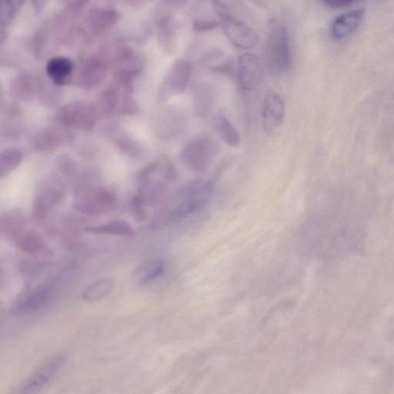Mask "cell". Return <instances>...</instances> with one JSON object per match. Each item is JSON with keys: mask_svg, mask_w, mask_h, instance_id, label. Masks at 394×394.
<instances>
[{"mask_svg": "<svg viewBox=\"0 0 394 394\" xmlns=\"http://www.w3.org/2000/svg\"><path fill=\"white\" fill-rule=\"evenodd\" d=\"M214 185L211 182H191L182 187L170 200L167 219L178 220L203 208L212 195Z\"/></svg>", "mask_w": 394, "mask_h": 394, "instance_id": "cell-1", "label": "cell"}, {"mask_svg": "<svg viewBox=\"0 0 394 394\" xmlns=\"http://www.w3.org/2000/svg\"><path fill=\"white\" fill-rule=\"evenodd\" d=\"M266 61L271 70L277 73L285 72L291 66L289 38L285 26L276 20L269 25Z\"/></svg>", "mask_w": 394, "mask_h": 394, "instance_id": "cell-2", "label": "cell"}, {"mask_svg": "<svg viewBox=\"0 0 394 394\" xmlns=\"http://www.w3.org/2000/svg\"><path fill=\"white\" fill-rule=\"evenodd\" d=\"M216 142L207 137L189 141L182 149L180 158L196 174H204L213 165L218 153Z\"/></svg>", "mask_w": 394, "mask_h": 394, "instance_id": "cell-3", "label": "cell"}, {"mask_svg": "<svg viewBox=\"0 0 394 394\" xmlns=\"http://www.w3.org/2000/svg\"><path fill=\"white\" fill-rule=\"evenodd\" d=\"M65 362L66 356L63 353L53 355L42 363L22 384L18 393H33L42 390L54 380L64 366Z\"/></svg>", "mask_w": 394, "mask_h": 394, "instance_id": "cell-4", "label": "cell"}, {"mask_svg": "<svg viewBox=\"0 0 394 394\" xmlns=\"http://www.w3.org/2000/svg\"><path fill=\"white\" fill-rule=\"evenodd\" d=\"M192 72L191 64L180 61L172 66L163 79L157 94L160 103H166L172 98L184 93L188 85Z\"/></svg>", "mask_w": 394, "mask_h": 394, "instance_id": "cell-5", "label": "cell"}, {"mask_svg": "<svg viewBox=\"0 0 394 394\" xmlns=\"http://www.w3.org/2000/svg\"><path fill=\"white\" fill-rule=\"evenodd\" d=\"M114 203L115 199L108 190L100 187L85 188L76 199L74 207L81 214L100 216L109 212Z\"/></svg>", "mask_w": 394, "mask_h": 394, "instance_id": "cell-6", "label": "cell"}, {"mask_svg": "<svg viewBox=\"0 0 394 394\" xmlns=\"http://www.w3.org/2000/svg\"><path fill=\"white\" fill-rule=\"evenodd\" d=\"M57 121L64 126L90 130L97 121V111L89 103L73 102L67 103L57 111Z\"/></svg>", "mask_w": 394, "mask_h": 394, "instance_id": "cell-7", "label": "cell"}, {"mask_svg": "<svg viewBox=\"0 0 394 394\" xmlns=\"http://www.w3.org/2000/svg\"><path fill=\"white\" fill-rule=\"evenodd\" d=\"M285 118V104L281 95L274 91L265 95L262 108V123L265 132L276 133L282 126Z\"/></svg>", "mask_w": 394, "mask_h": 394, "instance_id": "cell-8", "label": "cell"}, {"mask_svg": "<svg viewBox=\"0 0 394 394\" xmlns=\"http://www.w3.org/2000/svg\"><path fill=\"white\" fill-rule=\"evenodd\" d=\"M264 67L261 61L253 53H245L238 63V79L242 89L252 90L261 83Z\"/></svg>", "mask_w": 394, "mask_h": 394, "instance_id": "cell-9", "label": "cell"}, {"mask_svg": "<svg viewBox=\"0 0 394 394\" xmlns=\"http://www.w3.org/2000/svg\"><path fill=\"white\" fill-rule=\"evenodd\" d=\"M51 295V286L42 284L19 298L12 306L11 312L14 315L34 313L42 309L50 301Z\"/></svg>", "mask_w": 394, "mask_h": 394, "instance_id": "cell-10", "label": "cell"}, {"mask_svg": "<svg viewBox=\"0 0 394 394\" xmlns=\"http://www.w3.org/2000/svg\"><path fill=\"white\" fill-rule=\"evenodd\" d=\"M224 32L230 42L242 49H252L258 42V36L252 28L230 16H223Z\"/></svg>", "mask_w": 394, "mask_h": 394, "instance_id": "cell-11", "label": "cell"}, {"mask_svg": "<svg viewBox=\"0 0 394 394\" xmlns=\"http://www.w3.org/2000/svg\"><path fill=\"white\" fill-rule=\"evenodd\" d=\"M108 65L101 57L93 56L81 66L76 82L81 88L91 90L100 84L107 76Z\"/></svg>", "mask_w": 394, "mask_h": 394, "instance_id": "cell-12", "label": "cell"}, {"mask_svg": "<svg viewBox=\"0 0 394 394\" xmlns=\"http://www.w3.org/2000/svg\"><path fill=\"white\" fill-rule=\"evenodd\" d=\"M363 16V9H359L336 18L331 26L333 39L341 41L353 33L360 26Z\"/></svg>", "mask_w": 394, "mask_h": 394, "instance_id": "cell-13", "label": "cell"}, {"mask_svg": "<svg viewBox=\"0 0 394 394\" xmlns=\"http://www.w3.org/2000/svg\"><path fill=\"white\" fill-rule=\"evenodd\" d=\"M73 62L64 56H56L47 63L46 73L56 85L69 83L73 78Z\"/></svg>", "mask_w": 394, "mask_h": 394, "instance_id": "cell-14", "label": "cell"}, {"mask_svg": "<svg viewBox=\"0 0 394 394\" xmlns=\"http://www.w3.org/2000/svg\"><path fill=\"white\" fill-rule=\"evenodd\" d=\"M120 19L118 12L110 9L93 8L88 16V24L94 33L107 32Z\"/></svg>", "mask_w": 394, "mask_h": 394, "instance_id": "cell-15", "label": "cell"}, {"mask_svg": "<svg viewBox=\"0 0 394 394\" xmlns=\"http://www.w3.org/2000/svg\"><path fill=\"white\" fill-rule=\"evenodd\" d=\"M165 270V263L161 259H150L138 265L132 272L133 284L143 286L156 280Z\"/></svg>", "mask_w": 394, "mask_h": 394, "instance_id": "cell-16", "label": "cell"}, {"mask_svg": "<svg viewBox=\"0 0 394 394\" xmlns=\"http://www.w3.org/2000/svg\"><path fill=\"white\" fill-rule=\"evenodd\" d=\"M113 279L105 277L100 279L89 285L82 294V299L85 302H97L109 295L113 289Z\"/></svg>", "mask_w": 394, "mask_h": 394, "instance_id": "cell-17", "label": "cell"}, {"mask_svg": "<svg viewBox=\"0 0 394 394\" xmlns=\"http://www.w3.org/2000/svg\"><path fill=\"white\" fill-rule=\"evenodd\" d=\"M214 126L220 138L229 147H237L239 145L240 136L239 132L224 114L218 113L216 115Z\"/></svg>", "mask_w": 394, "mask_h": 394, "instance_id": "cell-18", "label": "cell"}, {"mask_svg": "<svg viewBox=\"0 0 394 394\" xmlns=\"http://www.w3.org/2000/svg\"><path fill=\"white\" fill-rule=\"evenodd\" d=\"M85 230L95 234L126 237L133 235L134 232L132 226L127 221L121 219L113 220L111 222L100 226L88 227Z\"/></svg>", "mask_w": 394, "mask_h": 394, "instance_id": "cell-19", "label": "cell"}, {"mask_svg": "<svg viewBox=\"0 0 394 394\" xmlns=\"http://www.w3.org/2000/svg\"><path fill=\"white\" fill-rule=\"evenodd\" d=\"M66 139L63 131L58 130H46L37 136L35 147L37 150H49L61 144Z\"/></svg>", "mask_w": 394, "mask_h": 394, "instance_id": "cell-20", "label": "cell"}, {"mask_svg": "<svg viewBox=\"0 0 394 394\" xmlns=\"http://www.w3.org/2000/svg\"><path fill=\"white\" fill-rule=\"evenodd\" d=\"M23 152L19 149H8L0 156V175L6 176L14 171L23 160Z\"/></svg>", "mask_w": 394, "mask_h": 394, "instance_id": "cell-21", "label": "cell"}, {"mask_svg": "<svg viewBox=\"0 0 394 394\" xmlns=\"http://www.w3.org/2000/svg\"><path fill=\"white\" fill-rule=\"evenodd\" d=\"M34 85L32 79L25 75L17 76L11 86V95L18 100L31 99L33 94Z\"/></svg>", "mask_w": 394, "mask_h": 394, "instance_id": "cell-22", "label": "cell"}, {"mask_svg": "<svg viewBox=\"0 0 394 394\" xmlns=\"http://www.w3.org/2000/svg\"><path fill=\"white\" fill-rule=\"evenodd\" d=\"M214 103L213 93L207 88L198 89L195 95V110L199 118L207 116Z\"/></svg>", "mask_w": 394, "mask_h": 394, "instance_id": "cell-23", "label": "cell"}, {"mask_svg": "<svg viewBox=\"0 0 394 394\" xmlns=\"http://www.w3.org/2000/svg\"><path fill=\"white\" fill-rule=\"evenodd\" d=\"M174 33V27L169 18L165 19L158 25L157 36L159 43L165 50H168Z\"/></svg>", "mask_w": 394, "mask_h": 394, "instance_id": "cell-24", "label": "cell"}, {"mask_svg": "<svg viewBox=\"0 0 394 394\" xmlns=\"http://www.w3.org/2000/svg\"><path fill=\"white\" fill-rule=\"evenodd\" d=\"M20 245L24 252L31 254L40 253L44 248L42 239L32 233L26 234L21 239Z\"/></svg>", "mask_w": 394, "mask_h": 394, "instance_id": "cell-25", "label": "cell"}, {"mask_svg": "<svg viewBox=\"0 0 394 394\" xmlns=\"http://www.w3.org/2000/svg\"><path fill=\"white\" fill-rule=\"evenodd\" d=\"M101 107L104 111L110 112L115 108H117L118 104V92L117 89L111 88L105 90L100 100Z\"/></svg>", "mask_w": 394, "mask_h": 394, "instance_id": "cell-26", "label": "cell"}, {"mask_svg": "<svg viewBox=\"0 0 394 394\" xmlns=\"http://www.w3.org/2000/svg\"><path fill=\"white\" fill-rule=\"evenodd\" d=\"M23 0H2L3 21H11L16 14Z\"/></svg>", "mask_w": 394, "mask_h": 394, "instance_id": "cell-27", "label": "cell"}, {"mask_svg": "<svg viewBox=\"0 0 394 394\" xmlns=\"http://www.w3.org/2000/svg\"><path fill=\"white\" fill-rule=\"evenodd\" d=\"M322 1L332 8H343L353 4L356 0H322Z\"/></svg>", "mask_w": 394, "mask_h": 394, "instance_id": "cell-28", "label": "cell"}, {"mask_svg": "<svg viewBox=\"0 0 394 394\" xmlns=\"http://www.w3.org/2000/svg\"><path fill=\"white\" fill-rule=\"evenodd\" d=\"M67 6L71 9H78L88 2V0H64Z\"/></svg>", "mask_w": 394, "mask_h": 394, "instance_id": "cell-29", "label": "cell"}, {"mask_svg": "<svg viewBox=\"0 0 394 394\" xmlns=\"http://www.w3.org/2000/svg\"><path fill=\"white\" fill-rule=\"evenodd\" d=\"M48 0H32V5L37 14L43 11Z\"/></svg>", "mask_w": 394, "mask_h": 394, "instance_id": "cell-30", "label": "cell"}, {"mask_svg": "<svg viewBox=\"0 0 394 394\" xmlns=\"http://www.w3.org/2000/svg\"><path fill=\"white\" fill-rule=\"evenodd\" d=\"M124 1L130 6H137L141 5L144 0H124Z\"/></svg>", "mask_w": 394, "mask_h": 394, "instance_id": "cell-31", "label": "cell"}, {"mask_svg": "<svg viewBox=\"0 0 394 394\" xmlns=\"http://www.w3.org/2000/svg\"><path fill=\"white\" fill-rule=\"evenodd\" d=\"M163 1L167 2L172 4H180L185 1V0H163Z\"/></svg>", "mask_w": 394, "mask_h": 394, "instance_id": "cell-32", "label": "cell"}]
</instances>
